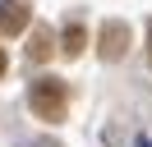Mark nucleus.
I'll return each instance as SVG.
<instances>
[{"label":"nucleus","instance_id":"1","mask_svg":"<svg viewBox=\"0 0 152 147\" xmlns=\"http://www.w3.org/2000/svg\"><path fill=\"white\" fill-rule=\"evenodd\" d=\"M28 106H32V115H37V119L60 124V119H65V110H69L65 83H60V78H37V83H32V92H28Z\"/></svg>","mask_w":152,"mask_h":147},{"label":"nucleus","instance_id":"2","mask_svg":"<svg viewBox=\"0 0 152 147\" xmlns=\"http://www.w3.org/2000/svg\"><path fill=\"white\" fill-rule=\"evenodd\" d=\"M124 51H129V23H124V18H106L102 37H97V55H102V60H120Z\"/></svg>","mask_w":152,"mask_h":147},{"label":"nucleus","instance_id":"3","mask_svg":"<svg viewBox=\"0 0 152 147\" xmlns=\"http://www.w3.org/2000/svg\"><path fill=\"white\" fill-rule=\"evenodd\" d=\"M28 28V0H0V37H14Z\"/></svg>","mask_w":152,"mask_h":147},{"label":"nucleus","instance_id":"4","mask_svg":"<svg viewBox=\"0 0 152 147\" xmlns=\"http://www.w3.org/2000/svg\"><path fill=\"white\" fill-rule=\"evenodd\" d=\"M83 46H88V32H83V18H69L65 23V32H60V51L74 60V55H83Z\"/></svg>","mask_w":152,"mask_h":147},{"label":"nucleus","instance_id":"5","mask_svg":"<svg viewBox=\"0 0 152 147\" xmlns=\"http://www.w3.org/2000/svg\"><path fill=\"white\" fill-rule=\"evenodd\" d=\"M51 46H56V41H51V28H37V32H32V41H28V60H46V55H51Z\"/></svg>","mask_w":152,"mask_h":147},{"label":"nucleus","instance_id":"6","mask_svg":"<svg viewBox=\"0 0 152 147\" xmlns=\"http://www.w3.org/2000/svg\"><path fill=\"white\" fill-rule=\"evenodd\" d=\"M148 64H152V23H148Z\"/></svg>","mask_w":152,"mask_h":147},{"label":"nucleus","instance_id":"7","mask_svg":"<svg viewBox=\"0 0 152 147\" xmlns=\"http://www.w3.org/2000/svg\"><path fill=\"white\" fill-rule=\"evenodd\" d=\"M5 64H10V60H5V51H0V78H5Z\"/></svg>","mask_w":152,"mask_h":147}]
</instances>
